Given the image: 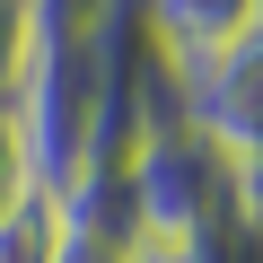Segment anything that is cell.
Instances as JSON below:
<instances>
[{"instance_id":"obj_1","label":"cell","mask_w":263,"mask_h":263,"mask_svg":"<svg viewBox=\"0 0 263 263\" xmlns=\"http://www.w3.org/2000/svg\"><path fill=\"white\" fill-rule=\"evenodd\" d=\"M9 105H18V132H27L35 184L62 193L88 167L97 123H105V27L97 35H35V62H27Z\"/></svg>"},{"instance_id":"obj_2","label":"cell","mask_w":263,"mask_h":263,"mask_svg":"<svg viewBox=\"0 0 263 263\" xmlns=\"http://www.w3.org/2000/svg\"><path fill=\"white\" fill-rule=\"evenodd\" d=\"M123 184H132V211H141V237L167 246V254H176L193 228H211V219L246 193L237 167L202 141L184 114L141 123V141H132V158H123Z\"/></svg>"},{"instance_id":"obj_3","label":"cell","mask_w":263,"mask_h":263,"mask_svg":"<svg viewBox=\"0 0 263 263\" xmlns=\"http://www.w3.org/2000/svg\"><path fill=\"white\" fill-rule=\"evenodd\" d=\"M176 114L237 167V184L263 202V27H246L237 44L176 62Z\"/></svg>"},{"instance_id":"obj_4","label":"cell","mask_w":263,"mask_h":263,"mask_svg":"<svg viewBox=\"0 0 263 263\" xmlns=\"http://www.w3.org/2000/svg\"><path fill=\"white\" fill-rule=\"evenodd\" d=\"M141 27L167 62H202L237 44L246 27H263V0H141Z\"/></svg>"},{"instance_id":"obj_5","label":"cell","mask_w":263,"mask_h":263,"mask_svg":"<svg viewBox=\"0 0 263 263\" xmlns=\"http://www.w3.org/2000/svg\"><path fill=\"white\" fill-rule=\"evenodd\" d=\"M176 263H263V202L237 193L211 228H193V237L176 246Z\"/></svg>"},{"instance_id":"obj_6","label":"cell","mask_w":263,"mask_h":263,"mask_svg":"<svg viewBox=\"0 0 263 263\" xmlns=\"http://www.w3.org/2000/svg\"><path fill=\"white\" fill-rule=\"evenodd\" d=\"M53 246H62V202L35 184L9 219H0V263H53Z\"/></svg>"},{"instance_id":"obj_7","label":"cell","mask_w":263,"mask_h":263,"mask_svg":"<svg viewBox=\"0 0 263 263\" xmlns=\"http://www.w3.org/2000/svg\"><path fill=\"white\" fill-rule=\"evenodd\" d=\"M27 62H35V9H27V0H0V105L18 97Z\"/></svg>"},{"instance_id":"obj_8","label":"cell","mask_w":263,"mask_h":263,"mask_svg":"<svg viewBox=\"0 0 263 263\" xmlns=\"http://www.w3.org/2000/svg\"><path fill=\"white\" fill-rule=\"evenodd\" d=\"M53 263H141V237H114V228L62 219V246H53Z\"/></svg>"},{"instance_id":"obj_9","label":"cell","mask_w":263,"mask_h":263,"mask_svg":"<svg viewBox=\"0 0 263 263\" xmlns=\"http://www.w3.org/2000/svg\"><path fill=\"white\" fill-rule=\"evenodd\" d=\"M35 193V158H27V132H18V105H0V219Z\"/></svg>"},{"instance_id":"obj_10","label":"cell","mask_w":263,"mask_h":263,"mask_svg":"<svg viewBox=\"0 0 263 263\" xmlns=\"http://www.w3.org/2000/svg\"><path fill=\"white\" fill-rule=\"evenodd\" d=\"M35 9V35H97L123 0H27Z\"/></svg>"}]
</instances>
